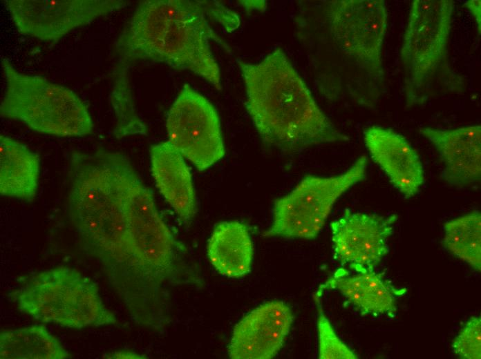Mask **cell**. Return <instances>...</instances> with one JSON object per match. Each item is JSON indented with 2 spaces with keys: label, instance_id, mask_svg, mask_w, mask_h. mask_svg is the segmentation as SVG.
I'll list each match as a JSON object with an SVG mask.
<instances>
[{
  "label": "cell",
  "instance_id": "6da1fadb",
  "mask_svg": "<svg viewBox=\"0 0 481 359\" xmlns=\"http://www.w3.org/2000/svg\"><path fill=\"white\" fill-rule=\"evenodd\" d=\"M67 213L83 252L122 301L142 295L167 249L171 229L151 190L124 154L73 152Z\"/></svg>",
  "mask_w": 481,
  "mask_h": 359
},
{
  "label": "cell",
  "instance_id": "7a4b0ae2",
  "mask_svg": "<svg viewBox=\"0 0 481 359\" xmlns=\"http://www.w3.org/2000/svg\"><path fill=\"white\" fill-rule=\"evenodd\" d=\"M296 20L319 91L328 99L349 97L373 107L385 86L386 1H322L302 8Z\"/></svg>",
  "mask_w": 481,
  "mask_h": 359
},
{
  "label": "cell",
  "instance_id": "3957f363",
  "mask_svg": "<svg viewBox=\"0 0 481 359\" xmlns=\"http://www.w3.org/2000/svg\"><path fill=\"white\" fill-rule=\"evenodd\" d=\"M219 6L205 1L140 2L115 41L120 64L141 60L165 64L191 71L221 90L209 41L228 46L209 23V18L216 20Z\"/></svg>",
  "mask_w": 481,
  "mask_h": 359
},
{
  "label": "cell",
  "instance_id": "277c9868",
  "mask_svg": "<svg viewBox=\"0 0 481 359\" xmlns=\"http://www.w3.org/2000/svg\"><path fill=\"white\" fill-rule=\"evenodd\" d=\"M246 109L263 142L286 154L348 140L317 104L285 52L274 49L257 63L238 61Z\"/></svg>",
  "mask_w": 481,
  "mask_h": 359
},
{
  "label": "cell",
  "instance_id": "5b68a950",
  "mask_svg": "<svg viewBox=\"0 0 481 359\" xmlns=\"http://www.w3.org/2000/svg\"><path fill=\"white\" fill-rule=\"evenodd\" d=\"M453 10L452 0L411 3L400 51L407 107L422 104L440 93L464 90V79L449 57Z\"/></svg>",
  "mask_w": 481,
  "mask_h": 359
},
{
  "label": "cell",
  "instance_id": "8992f818",
  "mask_svg": "<svg viewBox=\"0 0 481 359\" xmlns=\"http://www.w3.org/2000/svg\"><path fill=\"white\" fill-rule=\"evenodd\" d=\"M10 297L21 311L41 323L82 329L117 322L104 304L97 284L68 266H56L21 279Z\"/></svg>",
  "mask_w": 481,
  "mask_h": 359
},
{
  "label": "cell",
  "instance_id": "52a82bcc",
  "mask_svg": "<svg viewBox=\"0 0 481 359\" xmlns=\"http://www.w3.org/2000/svg\"><path fill=\"white\" fill-rule=\"evenodd\" d=\"M1 63L6 83L0 103L1 117L20 122L46 135L80 137L93 133L90 112L71 89L44 77L22 72L6 58Z\"/></svg>",
  "mask_w": 481,
  "mask_h": 359
},
{
  "label": "cell",
  "instance_id": "ba28073f",
  "mask_svg": "<svg viewBox=\"0 0 481 359\" xmlns=\"http://www.w3.org/2000/svg\"><path fill=\"white\" fill-rule=\"evenodd\" d=\"M367 164V157L363 155L339 175L305 177L288 194L276 200L272 224L263 235L314 238L322 229L335 202L364 179Z\"/></svg>",
  "mask_w": 481,
  "mask_h": 359
},
{
  "label": "cell",
  "instance_id": "9c48e42d",
  "mask_svg": "<svg viewBox=\"0 0 481 359\" xmlns=\"http://www.w3.org/2000/svg\"><path fill=\"white\" fill-rule=\"evenodd\" d=\"M169 142L200 171L225 154L220 122L212 104L185 84L167 117Z\"/></svg>",
  "mask_w": 481,
  "mask_h": 359
},
{
  "label": "cell",
  "instance_id": "30bf717a",
  "mask_svg": "<svg viewBox=\"0 0 481 359\" xmlns=\"http://www.w3.org/2000/svg\"><path fill=\"white\" fill-rule=\"evenodd\" d=\"M15 26L23 35L56 43L72 30L130 4L121 0H5Z\"/></svg>",
  "mask_w": 481,
  "mask_h": 359
},
{
  "label": "cell",
  "instance_id": "8fae6325",
  "mask_svg": "<svg viewBox=\"0 0 481 359\" xmlns=\"http://www.w3.org/2000/svg\"><path fill=\"white\" fill-rule=\"evenodd\" d=\"M397 216L354 212L346 208L330 224L334 258L348 268L375 267L388 252V240Z\"/></svg>",
  "mask_w": 481,
  "mask_h": 359
},
{
  "label": "cell",
  "instance_id": "7c38bea8",
  "mask_svg": "<svg viewBox=\"0 0 481 359\" xmlns=\"http://www.w3.org/2000/svg\"><path fill=\"white\" fill-rule=\"evenodd\" d=\"M294 321L284 302H265L247 313L234 327L227 351L233 359H270L282 347Z\"/></svg>",
  "mask_w": 481,
  "mask_h": 359
},
{
  "label": "cell",
  "instance_id": "4fadbf2b",
  "mask_svg": "<svg viewBox=\"0 0 481 359\" xmlns=\"http://www.w3.org/2000/svg\"><path fill=\"white\" fill-rule=\"evenodd\" d=\"M338 291L361 316L386 315L395 317L399 298L407 291L395 287L383 273L368 268H339L321 284L314 295L326 290Z\"/></svg>",
  "mask_w": 481,
  "mask_h": 359
},
{
  "label": "cell",
  "instance_id": "5bb4252c",
  "mask_svg": "<svg viewBox=\"0 0 481 359\" xmlns=\"http://www.w3.org/2000/svg\"><path fill=\"white\" fill-rule=\"evenodd\" d=\"M364 139L370 157L394 186L406 198L415 195L424 175L420 158L408 141L393 129L379 126L367 128Z\"/></svg>",
  "mask_w": 481,
  "mask_h": 359
},
{
  "label": "cell",
  "instance_id": "9a60e30c",
  "mask_svg": "<svg viewBox=\"0 0 481 359\" xmlns=\"http://www.w3.org/2000/svg\"><path fill=\"white\" fill-rule=\"evenodd\" d=\"M419 133L438 151L444 164L442 179L453 186L475 183L481 176V126L455 129L421 128Z\"/></svg>",
  "mask_w": 481,
  "mask_h": 359
},
{
  "label": "cell",
  "instance_id": "2e32d148",
  "mask_svg": "<svg viewBox=\"0 0 481 359\" xmlns=\"http://www.w3.org/2000/svg\"><path fill=\"white\" fill-rule=\"evenodd\" d=\"M149 154L156 187L179 218L189 223L196 213V200L184 157L169 142L152 145Z\"/></svg>",
  "mask_w": 481,
  "mask_h": 359
},
{
  "label": "cell",
  "instance_id": "e0dca14e",
  "mask_svg": "<svg viewBox=\"0 0 481 359\" xmlns=\"http://www.w3.org/2000/svg\"><path fill=\"white\" fill-rule=\"evenodd\" d=\"M207 253L210 263L220 275L239 278L248 274L254 248L247 226L237 220L218 223L208 240Z\"/></svg>",
  "mask_w": 481,
  "mask_h": 359
},
{
  "label": "cell",
  "instance_id": "ac0fdd59",
  "mask_svg": "<svg viewBox=\"0 0 481 359\" xmlns=\"http://www.w3.org/2000/svg\"><path fill=\"white\" fill-rule=\"evenodd\" d=\"M40 161L37 153L5 135H0V193L31 202L39 184Z\"/></svg>",
  "mask_w": 481,
  "mask_h": 359
},
{
  "label": "cell",
  "instance_id": "d6986e66",
  "mask_svg": "<svg viewBox=\"0 0 481 359\" xmlns=\"http://www.w3.org/2000/svg\"><path fill=\"white\" fill-rule=\"evenodd\" d=\"M70 354L42 324L3 330L1 359H66Z\"/></svg>",
  "mask_w": 481,
  "mask_h": 359
},
{
  "label": "cell",
  "instance_id": "ffe728a7",
  "mask_svg": "<svg viewBox=\"0 0 481 359\" xmlns=\"http://www.w3.org/2000/svg\"><path fill=\"white\" fill-rule=\"evenodd\" d=\"M443 245L478 272L481 270V215L474 211L447 221Z\"/></svg>",
  "mask_w": 481,
  "mask_h": 359
},
{
  "label": "cell",
  "instance_id": "44dd1931",
  "mask_svg": "<svg viewBox=\"0 0 481 359\" xmlns=\"http://www.w3.org/2000/svg\"><path fill=\"white\" fill-rule=\"evenodd\" d=\"M116 70L111 97L116 120L113 135L117 139L129 135H146L147 128L136 113L126 75V69L120 65Z\"/></svg>",
  "mask_w": 481,
  "mask_h": 359
},
{
  "label": "cell",
  "instance_id": "7402d4cb",
  "mask_svg": "<svg viewBox=\"0 0 481 359\" xmlns=\"http://www.w3.org/2000/svg\"><path fill=\"white\" fill-rule=\"evenodd\" d=\"M317 304V331L319 358L355 359L358 356L337 335L330 322L326 316L319 298L314 297Z\"/></svg>",
  "mask_w": 481,
  "mask_h": 359
},
{
  "label": "cell",
  "instance_id": "603a6c76",
  "mask_svg": "<svg viewBox=\"0 0 481 359\" xmlns=\"http://www.w3.org/2000/svg\"><path fill=\"white\" fill-rule=\"evenodd\" d=\"M453 352L462 359L481 358V319L471 317L455 337L451 345Z\"/></svg>",
  "mask_w": 481,
  "mask_h": 359
},
{
  "label": "cell",
  "instance_id": "cb8c5ba5",
  "mask_svg": "<svg viewBox=\"0 0 481 359\" xmlns=\"http://www.w3.org/2000/svg\"><path fill=\"white\" fill-rule=\"evenodd\" d=\"M480 0H470L465 3L466 7L469 9L473 14L478 26V30L480 32L481 26V8H480Z\"/></svg>",
  "mask_w": 481,
  "mask_h": 359
},
{
  "label": "cell",
  "instance_id": "d4e9b609",
  "mask_svg": "<svg viewBox=\"0 0 481 359\" xmlns=\"http://www.w3.org/2000/svg\"><path fill=\"white\" fill-rule=\"evenodd\" d=\"M103 358H146L142 355L131 351H116L102 356Z\"/></svg>",
  "mask_w": 481,
  "mask_h": 359
}]
</instances>
